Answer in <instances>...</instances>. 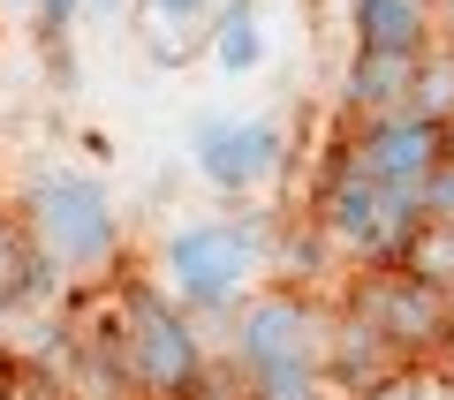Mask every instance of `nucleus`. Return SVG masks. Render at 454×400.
Masks as SVG:
<instances>
[{
    "label": "nucleus",
    "mask_w": 454,
    "mask_h": 400,
    "mask_svg": "<svg viewBox=\"0 0 454 400\" xmlns=\"http://www.w3.org/2000/svg\"><path fill=\"white\" fill-rule=\"evenodd\" d=\"M114 348H121L129 385L152 393V400H190V385L205 378V355H197L182 310L167 303L160 288H129L121 295V333H114Z\"/></svg>",
    "instance_id": "1"
},
{
    "label": "nucleus",
    "mask_w": 454,
    "mask_h": 400,
    "mask_svg": "<svg viewBox=\"0 0 454 400\" xmlns=\"http://www.w3.org/2000/svg\"><path fill=\"white\" fill-rule=\"evenodd\" d=\"M325 340H333V325H325L310 303H295V295H265V303L243 310L235 370H250V385L303 378V370H325Z\"/></svg>",
    "instance_id": "2"
},
{
    "label": "nucleus",
    "mask_w": 454,
    "mask_h": 400,
    "mask_svg": "<svg viewBox=\"0 0 454 400\" xmlns=\"http://www.w3.org/2000/svg\"><path fill=\"white\" fill-rule=\"evenodd\" d=\"M439 166H447V128L432 121V113H394V121H372L356 136V151H348V174L379 181L387 196H402V204L424 212V196H432Z\"/></svg>",
    "instance_id": "3"
},
{
    "label": "nucleus",
    "mask_w": 454,
    "mask_h": 400,
    "mask_svg": "<svg viewBox=\"0 0 454 400\" xmlns=\"http://www.w3.org/2000/svg\"><path fill=\"white\" fill-rule=\"evenodd\" d=\"M31 242L53 250L61 265H98L114 257V212H106V189L83 174H46L31 189Z\"/></svg>",
    "instance_id": "4"
},
{
    "label": "nucleus",
    "mask_w": 454,
    "mask_h": 400,
    "mask_svg": "<svg viewBox=\"0 0 454 400\" xmlns=\"http://www.w3.org/2000/svg\"><path fill=\"white\" fill-rule=\"evenodd\" d=\"M250 257H258V235L243 219H205V227H182L175 250H167V273H175V295L197 310H220L243 295L250 280Z\"/></svg>",
    "instance_id": "5"
},
{
    "label": "nucleus",
    "mask_w": 454,
    "mask_h": 400,
    "mask_svg": "<svg viewBox=\"0 0 454 400\" xmlns=\"http://www.w3.org/2000/svg\"><path fill=\"white\" fill-rule=\"evenodd\" d=\"M447 303L454 295H439V288H424V280H409L402 265H387L379 280H364V295H356L348 318H364L402 363H417V355L447 348Z\"/></svg>",
    "instance_id": "6"
},
{
    "label": "nucleus",
    "mask_w": 454,
    "mask_h": 400,
    "mask_svg": "<svg viewBox=\"0 0 454 400\" xmlns=\"http://www.w3.org/2000/svg\"><path fill=\"white\" fill-rule=\"evenodd\" d=\"M417 219H424L417 204L387 196L379 181L348 174V166L325 181V235L348 242V250H364V257H387V265H394V257H402V242L417 235Z\"/></svg>",
    "instance_id": "7"
},
{
    "label": "nucleus",
    "mask_w": 454,
    "mask_h": 400,
    "mask_svg": "<svg viewBox=\"0 0 454 400\" xmlns=\"http://www.w3.org/2000/svg\"><path fill=\"white\" fill-rule=\"evenodd\" d=\"M197 159H205V174L220 181V189H250V181L273 174L280 128L273 121H212L205 136H197Z\"/></svg>",
    "instance_id": "8"
},
{
    "label": "nucleus",
    "mask_w": 454,
    "mask_h": 400,
    "mask_svg": "<svg viewBox=\"0 0 454 400\" xmlns=\"http://www.w3.org/2000/svg\"><path fill=\"white\" fill-rule=\"evenodd\" d=\"M356 53L424 61L432 53V0H356Z\"/></svg>",
    "instance_id": "9"
},
{
    "label": "nucleus",
    "mask_w": 454,
    "mask_h": 400,
    "mask_svg": "<svg viewBox=\"0 0 454 400\" xmlns=\"http://www.w3.org/2000/svg\"><path fill=\"white\" fill-rule=\"evenodd\" d=\"M31 288H38V242L23 219H0V303H16Z\"/></svg>",
    "instance_id": "10"
},
{
    "label": "nucleus",
    "mask_w": 454,
    "mask_h": 400,
    "mask_svg": "<svg viewBox=\"0 0 454 400\" xmlns=\"http://www.w3.org/2000/svg\"><path fill=\"white\" fill-rule=\"evenodd\" d=\"M258 400H333V378L325 370H303V378H273V385H250Z\"/></svg>",
    "instance_id": "11"
},
{
    "label": "nucleus",
    "mask_w": 454,
    "mask_h": 400,
    "mask_svg": "<svg viewBox=\"0 0 454 400\" xmlns=\"http://www.w3.org/2000/svg\"><path fill=\"white\" fill-rule=\"evenodd\" d=\"M220 61L227 68H250V61H258V23H250V8H235V23H227V38H220Z\"/></svg>",
    "instance_id": "12"
},
{
    "label": "nucleus",
    "mask_w": 454,
    "mask_h": 400,
    "mask_svg": "<svg viewBox=\"0 0 454 400\" xmlns=\"http://www.w3.org/2000/svg\"><path fill=\"white\" fill-rule=\"evenodd\" d=\"M424 212H432V219H454V159L439 166V181H432V196H424Z\"/></svg>",
    "instance_id": "13"
},
{
    "label": "nucleus",
    "mask_w": 454,
    "mask_h": 400,
    "mask_svg": "<svg viewBox=\"0 0 454 400\" xmlns=\"http://www.w3.org/2000/svg\"><path fill=\"white\" fill-rule=\"evenodd\" d=\"M38 16H46V31L61 38L68 31V16H76V0H38Z\"/></svg>",
    "instance_id": "14"
},
{
    "label": "nucleus",
    "mask_w": 454,
    "mask_h": 400,
    "mask_svg": "<svg viewBox=\"0 0 454 400\" xmlns=\"http://www.w3.org/2000/svg\"><path fill=\"white\" fill-rule=\"evenodd\" d=\"M364 400H417V385H409V378H394V385H379V393H364Z\"/></svg>",
    "instance_id": "15"
},
{
    "label": "nucleus",
    "mask_w": 454,
    "mask_h": 400,
    "mask_svg": "<svg viewBox=\"0 0 454 400\" xmlns=\"http://www.w3.org/2000/svg\"><path fill=\"white\" fill-rule=\"evenodd\" d=\"M439 128H447V159H454V106H447V113H439Z\"/></svg>",
    "instance_id": "16"
},
{
    "label": "nucleus",
    "mask_w": 454,
    "mask_h": 400,
    "mask_svg": "<svg viewBox=\"0 0 454 400\" xmlns=\"http://www.w3.org/2000/svg\"><path fill=\"white\" fill-rule=\"evenodd\" d=\"M152 8H167V16H175V8H182V16H190V8H197V0H152Z\"/></svg>",
    "instance_id": "17"
},
{
    "label": "nucleus",
    "mask_w": 454,
    "mask_h": 400,
    "mask_svg": "<svg viewBox=\"0 0 454 400\" xmlns=\"http://www.w3.org/2000/svg\"><path fill=\"white\" fill-rule=\"evenodd\" d=\"M447 348H454V303H447Z\"/></svg>",
    "instance_id": "18"
},
{
    "label": "nucleus",
    "mask_w": 454,
    "mask_h": 400,
    "mask_svg": "<svg viewBox=\"0 0 454 400\" xmlns=\"http://www.w3.org/2000/svg\"><path fill=\"white\" fill-rule=\"evenodd\" d=\"M0 378H8V370H0Z\"/></svg>",
    "instance_id": "19"
}]
</instances>
